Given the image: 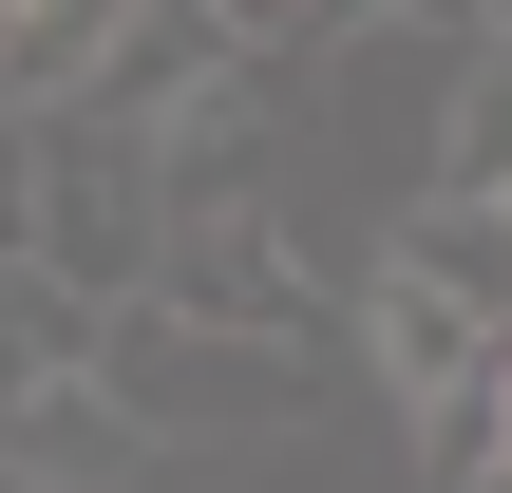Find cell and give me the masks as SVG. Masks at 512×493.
Returning <instances> with one entry per match:
<instances>
[{
	"label": "cell",
	"instance_id": "6da1fadb",
	"mask_svg": "<svg viewBox=\"0 0 512 493\" xmlns=\"http://www.w3.org/2000/svg\"><path fill=\"white\" fill-rule=\"evenodd\" d=\"M152 437H266V418H304L323 399V361H266V342H209V323H171V304H133L114 323V361H95Z\"/></svg>",
	"mask_w": 512,
	"mask_h": 493
},
{
	"label": "cell",
	"instance_id": "7a4b0ae2",
	"mask_svg": "<svg viewBox=\"0 0 512 493\" xmlns=\"http://www.w3.org/2000/svg\"><path fill=\"white\" fill-rule=\"evenodd\" d=\"M152 304H171V323H209V342H266V361H304V342H323V285L285 266V228H266V209H190Z\"/></svg>",
	"mask_w": 512,
	"mask_h": 493
},
{
	"label": "cell",
	"instance_id": "3957f363",
	"mask_svg": "<svg viewBox=\"0 0 512 493\" xmlns=\"http://www.w3.org/2000/svg\"><path fill=\"white\" fill-rule=\"evenodd\" d=\"M0 456H19V493H133L152 475V418L114 380H19V437Z\"/></svg>",
	"mask_w": 512,
	"mask_h": 493
},
{
	"label": "cell",
	"instance_id": "277c9868",
	"mask_svg": "<svg viewBox=\"0 0 512 493\" xmlns=\"http://www.w3.org/2000/svg\"><path fill=\"white\" fill-rule=\"evenodd\" d=\"M437 190L456 209H512V38L456 76V114H437Z\"/></svg>",
	"mask_w": 512,
	"mask_h": 493
}]
</instances>
